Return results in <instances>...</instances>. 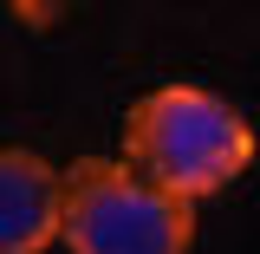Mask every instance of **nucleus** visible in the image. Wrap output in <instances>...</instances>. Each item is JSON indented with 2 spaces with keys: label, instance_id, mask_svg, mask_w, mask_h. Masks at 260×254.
Listing matches in <instances>:
<instances>
[{
  "label": "nucleus",
  "instance_id": "obj_1",
  "mask_svg": "<svg viewBox=\"0 0 260 254\" xmlns=\"http://www.w3.org/2000/svg\"><path fill=\"white\" fill-rule=\"evenodd\" d=\"M124 157L150 170L162 189L189 195H221L234 176H247L260 157L254 124L208 85H156L124 111Z\"/></svg>",
  "mask_w": 260,
  "mask_h": 254
},
{
  "label": "nucleus",
  "instance_id": "obj_2",
  "mask_svg": "<svg viewBox=\"0 0 260 254\" xmlns=\"http://www.w3.org/2000/svg\"><path fill=\"white\" fill-rule=\"evenodd\" d=\"M59 241L72 254H195V202L130 157H78L65 170Z\"/></svg>",
  "mask_w": 260,
  "mask_h": 254
},
{
  "label": "nucleus",
  "instance_id": "obj_3",
  "mask_svg": "<svg viewBox=\"0 0 260 254\" xmlns=\"http://www.w3.org/2000/svg\"><path fill=\"white\" fill-rule=\"evenodd\" d=\"M65 235V170L0 144V254H46Z\"/></svg>",
  "mask_w": 260,
  "mask_h": 254
},
{
  "label": "nucleus",
  "instance_id": "obj_4",
  "mask_svg": "<svg viewBox=\"0 0 260 254\" xmlns=\"http://www.w3.org/2000/svg\"><path fill=\"white\" fill-rule=\"evenodd\" d=\"M7 7H13V20H20V26L46 33V26H59V20L78 7V0H7Z\"/></svg>",
  "mask_w": 260,
  "mask_h": 254
}]
</instances>
